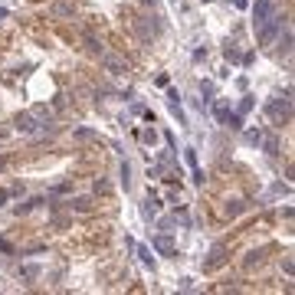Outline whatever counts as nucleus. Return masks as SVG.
Masks as SVG:
<instances>
[{
  "mask_svg": "<svg viewBox=\"0 0 295 295\" xmlns=\"http://www.w3.org/2000/svg\"><path fill=\"white\" fill-rule=\"evenodd\" d=\"M292 92H285V98L282 102H279V98H275V102H269V105H266V112H269V115H272V121H279V125H282V121H289V112H292Z\"/></svg>",
  "mask_w": 295,
  "mask_h": 295,
  "instance_id": "1",
  "label": "nucleus"
},
{
  "mask_svg": "<svg viewBox=\"0 0 295 295\" xmlns=\"http://www.w3.org/2000/svg\"><path fill=\"white\" fill-rule=\"evenodd\" d=\"M256 26H259V43H262V46H269V43L275 40L279 26H282V20H279V17L272 13V17H266V20H262V23H256Z\"/></svg>",
  "mask_w": 295,
  "mask_h": 295,
  "instance_id": "2",
  "label": "nucleus"
},
{
  "mask_svg": "<svg viewBox=\"0 0 295 295\" xmlns=\"http://www.w3.org/2000/svg\"><path fill=\"white\" fill-rule=\"evenodd\" d=\"M275 13V0H256L252 3V20L256 23H262L266 17H272Z\"/></svg>",
  "mask_w": 295,
  "mask_h": 295,
  "instance_id": "3",
  "label": "nucleus"
},
{
  "mask_svg": "<svg viewBox=\"0 0 295 295\" xmlns=\"http://www.w3.org/2000/svg\"><path fill=\"white\" fill-rule=\"evenodd\" d=\"M102 63L109 72H125V59H118V56H102Z\"/></svg>",
  "mask_w": 295,
  "mask_h": 295,
  "instance_id": "4",
  "label": "nucleus"
},
{
  "mask_svg": "<svg viewBox=\"0 0 295 295\" xmlns=\"http://www.w3.org/2000/svg\"><path fill=\"white\" fill-rule=\"evenodd\" d=\"M17 128H20V131H36V121H33V115H30V112L17 115Z\"/></svg>",
  "mask_w": 295,
  "mask_h": 295,
  "instance_id": "5",
  "label": "nucleus"
},
{
  "mask_svg": "<svg viewBox=\"0 0 295 295\" xmlns=\"http://www.w3.org/2000/svg\"><path fill=\"white\" fill-rule=\"evenodd\" d=\"M154 246H158L164 256H174V246H171V240H167V236H158V240H154Z\"/></svg>",
  "mask_w": 295,
  "mask_h": 295,
  "instance_id": "6",
  "label": "nucleus"
},
{
  "mask_svg": "<svg viewBox=\"0 0 295 295\" xmlns=\"http://www.w3.org/2000/svg\"><path fill=\"white\" fill-rule=\"evenodd\" d=\"M138 256H141L144 266H154V256H151V250H148V246H138Z\"/></svg>",
  "mask_w": 295,
  "mask_h": 295,
  "instance_id": "7",
  "label": "nucleus"
},
{
  "mask_svg": "<svg viewBox=\"0 0 295 295\" xmlns=\"http://www.w3.org/2000/svg\"><path fill=\"white\" fill-rule=\"evenodd\" d=\"M121 184H125V190L131 187V167L128 164H121Z\"/></svg>",
  "mask_w": 295,
  "mask_h": 295,
  "instance_id": "8",
  "label": "nucleus"
},
{
  "mask_svg": "<svg viewBox=\"0 0 295 295\" xmlns=\"http://www.w3.org/2000/svg\"><path fill=\"white\" fill-rule=\"evenodd\" d=\"M144 217H148V220L158 217V204H154V200H148V204H144Z\"/></svg>",
  "mask_w": 295,
  "mask_h": 295,
  "instance_id": "9",
  "label": "nucleus"
},
{
  "mask_svg": "<svg viewBox=\"0 0 295 295\" xmlns=\"http://www.w3.org/2000/svg\"><path fill=\"white\" fill-rule=\"evenodd\" d=\"M289 49H292V30L285 26V36H282V53H289Z\"/></svg>",
  "mask_w": 295,
  "mask_h": 295,
  "instance_id": "10",
  "label": "nucleus"
},
{
  "mask_svg": "<svg viewBox=\"0 0 295 295\" xmlns=\"http://www.w3.org/2000/svg\"><path fill=\"white\" fill-rule=\"evenodd\" d=\"M220 262H223V250L217 246V250H213V259H210V269H217Z\"/></svg>",
  "mask_w": 295,
  "mask_h": 295,
  "instance_id": "11",
  "label": "nucleus"
},
{
  "mask_svg": "<svg viewBox=\"0 0 295 295\" xmlns=\"http://www.w3.org/2000/svg\"><path fill=\"white\" fill-rule=\"evenodd\" d=\"M229 128H243V115H227Z\"/></svg>",
  "mask_w": 295,
  "mask_h": 295,
  "instance_id": "12",
  "label": "nucleus"
},
{
  "mask_svg": "<svg viewBox=\"0 0 295 295\" xmlns=\"http://www.w3.org/2000/svg\"><path fill=\"white\" fill-rule=\"evenodd\" d=\"M213 115H217V118H220V121H227V115H229V109H227V105H217V109H213Z\"/></svg>",
  "mask_w": 295,
  "mask_h": 295,
  "instance_id": "13",
  "label": "nucleus"
},
{
  "mask_svg": "<svg viewBox=\"0 0 295 295\" xmlns=\"http://www.w3.org/2000/svg\"><path fill=\"white\" fill-rule=\"evenodd\" d=\"M259 262H262V252H250V259H246V266L252 269V266H259Z\"/></svg>",
  "mask_w": 295,
  "mask_h": 295,
  "instance_id": "14",
  "label": "nucleus"
},
{
  "mask_svg": "<svg viewBox=\"0 0 295 295\" xmlns=\"http://www.w3.org/2000/svg\"><path fill=\"white\" fill-rule=\"evenodd\" d=\"M246 141H250V144H259L262 141V131H250V135H246Z\"/></svg>",
  "mask_w": 295,
  "mask_h": 295,
  "instance_id": "15",
  "label": "nucleus"
},
{
  "mask_svg": "<svg viewBox=\"0 0 295 295\" xmlns=\"http://www.w3.org/2000/svg\"><path fill=\"white\" fill-rule=\"evenodd\" d=\"M250 109H252V98H243V102H240V115H246Z\"/></svg>",
  "mask_w": 295,
  "mask_h": 295,
  "instance_id": "16",
  "label": "nucleus"
},
{
  "mask_svg": "<svg viewBox=\"0 0 295 295\" xmlns=\"http://www.w3.org/2000/svg\"><path fill=\"white\" fill-rule=\"evenodd\" d=\"M3 200H7V194H3V190H0V207H3Z\"/></svg>",
  "mask_w": 295,
  "mask_h": 295,
  "instance_id": "17",
  "label": "nucleus"
},
{
  "mask_svg": "<svg viewBox=\"0 0 295 295\" xmlns=\"http://www.w3.org/2000/svg\"><path fill=\"white\" fill-rule=\"evenodd\" d=\"M207 3H210V0H207Z\"/></svg>",
  "mask_w": 295,
  "mask_h": 295,
  "instance_id": "18",
  "label": "nucleus"
}]
</instances>
